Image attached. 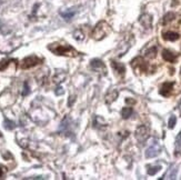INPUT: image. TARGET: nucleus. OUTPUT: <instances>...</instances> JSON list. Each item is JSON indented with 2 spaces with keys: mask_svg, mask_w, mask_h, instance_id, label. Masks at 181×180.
Instances as JSON below:
<instances>
[{
  "mask_svg": "<svg viewBox=\"0 0 181 180\" xmlns=\"http://www.w3.org/2000/svg\"><path fill=\"white\" fill-rule=\"evenodd\" d=\"M48 49L55 55L58 56H67V57H77L78 51L74 50L71 46L68 43L61 45V43H51L48 46Z\"/></svg>",
  "mask_w": 181,
  "mask_h": 180,
  "instance_id": "obj_1",
  "label": "nucleus"
},
{
  "mask_svg": "<svg viewBox=\"0 0 181 180\" xmlns=\"http://www.w3.org/2000/svg\"><path fill=\"white\" fill-rule=\"evenodd\" d=\"M109 32H110V27L104 21H100L97 26L94 27V31H92V38L96 39V40H101Z\"/></svg>",
  "mask_w": 181,
  "mask_h": 180,
  "instance_id": "obj_2",
  "label": "nucleus"
},
{
  "mask_svg": "<svg viewBox=\"0 0 181 180\" xmlns=\"http://www.w3.org/2000/svg\"><path fill=\"white\" fill-rule=\"evenodd\" d=\"M42 59L38 58L37 56H29V57H27V58H25L22 60V62H21V68L22 69H29V68H32L35 67V66H37V64H41Z\"/></svg>",
  "mask_w": 181,
  "mask_h": 180,
  "instance_id": "obj_3",
  "label": "nucleus"
},
{
  "mask_svg": "<svg viewBox=\"0 0 181 180\" xmlns=\"http://www.w3.org/2000/svg\"><path fill=\"white\" fill-rule=\"evenodd\" d=\"M148 132H149L148 128H147L145 126H140L139 128L137 129V131H136V138L138 139L140 142L145 141V139L148 138V136H149Z\"/></svg>",
  "mask_w": 181,
  "mask_h": 180,
  "instance_id": "obj_4",
  "label": "nucleus"
},
{
  "mask_svg": "<svg viewBox=\"0 0 181 180\" xmlns=\"http://www.w3.org/2000/svg\"><path fill=\"white\" fill-rule=\"evenodd\" d=\"M163 39L167 40V41H176V40H178L180 35H179L178 32H175V31H167V32H163V35H162Z\"/></svg>",
  "mask_w": 181,
  "mask_h": 180,
  "instance_id": "obj_5",
  "label": "nucleus"
},
{
  "mask_svg": "<svg viewBox=\"0 0 181 180\" xmlns=\"http://www.w3.org/2000/svg\"><path fill=\"white\" fill-rule=\"evenodd\" d=\"M172 87H173V82H165V84L162 85L161 89H160V93L165 97L169 96L170 92H171Z\"/></svg>",
  "mask_w": 181,
  "mask_h": 180,
  "instance_id": "obj_6",
  "label": "nucleus"
},
{
  "mask_svg": "<svg viewBox=\"0 0 181 180\" xmlns=\"http://www.w3.org/2000/svg\"><path fill=\"white\" fill-rule=\"evenodd\" d=\"M131 66H132L135 69L138 67L140 70H143V71L147 69V64H145V62L141 58H136L135 60H132V62H131Z\"/></svg>",
  "mask_w": 181,
  "mask_h": 180,
  "instance_id": "obj_7",
  "label": "nucleus"
},
{
  "mask_svg": "<svg viewBox=\"0 0 181 180\" xmlns=\"http://www.w3.org/2000/svg\"><path fill=\"white\" fill-rule=\"evenodd\" d=\"M111 67L114 69L116 72H118V74H121V76L125 74L126 68H125V66H123L122 64H120V62H116V61H111Z\"/></svg>",
  "mask_w": 181,
  "mask_h": 180,
  "instance_id": "obj_8",
  "label": "nucleus"
},
{
  "mask_svg": "<svg viewBox=\"0 0 181 180\" xmlns=\"http://www.w3.org/2000/svg\"><path fill=\"white\" fill-rule=\"evenodd\" d=\"M162 57L166 61H169V62H175L176 59H177V56L175 54H172L171 51H169V50H163L162 51Z\"/></svg>",
  "mask_w": 181,
  "mask_h": 180,
  "instance_id": "obj_9",
  "label": "nucleus"
},
{
  "mask_svg": "<svg viewBox=\"0 0 181 180\" xmlns=\"http://www.w3.org/2000/svg\"><path fill=\"white\" fill-rule=\"evenodd\" d=\"M90 66L94 68V70H99V69H104V70H106L104 62H102L101 60H99V59H94V60H91Z\"/></svg>",
  "mask_w": 181,
  "mask_h": 180,
  "instance_id": "obj_10",
  "label": "nucleus"
},
{
  "mask_svg": "<svg viewBox=\"0 0 181 180\" xmlns=\"http://www.w3.org/2000/svg\"><path fill=\"white\" fill-rule=\"evenodd\" d=\"M61 16L62 18L65 20H71L72 17L74 16V13H76V10L73 9V8H71V9H67L66 11H61Z\"/></svg>",
  "mask_w": 181,
  "mask_h": 180,
  "instance_id": "obj_11",
  "label": "nucleus"
},
{
  "mask_svg": "<svg viewBox=\"0 0 181 180\" xmlns=\"http://www.w3.org/2000/svg\"><path fill=\"white\" fill-rule=\"evenodd\" d=\"M159 151H160V149L157 148L155 146H153V147H150V148L147 150V152H145V157H147V158L155 157V156L159 154Z\"/></svg>",
  "mask_w": 181,
  "mask_h": 180,
  "instance_id": "obj_12",
  "label": "nucleus"
},
{
  "mask_svg": "<svg viewBox=\"0 0 181 180\" xmlns=\"http://www.w3.org/2000/svg\"><path fill=\"white\" fill-rule=\"evenodd\" d=\"M140 22L142 23L145 28H149V27L151 26V22H152L151 16H149V15H143V16L141 17V19H140Z\"/></svg>",
  "mask_w": 181,
  "mask_h": 180,
  "instance_id": "obj_13",
  "label": "nucleus"
},
{
  "mask_svg": "<svg viewBox=\"0 0 181 180\" xmlns=\"http://www.w3.org/2000/svg\"><path fill=\"white\" fill-rule=\"evenodd\" d=\"M133 110L132 108H130V107H125V108H122V110H121V115H122V118L123 119H128L131 115H132Z\"/></svg>",
  "mask_w": 181,
  "mask_h": 180,
  "instance_id": "obj_14",
  "label": "nucleus"
},
{
  "mask_svg": "<svg viewBox=\"0 0 181 180\" xmlns=\"http://www.w3.org/2000/svg\"><path fill=\"white\" fill-rule=\"evenodd\" d=\"M15 127H16V123H15V122L9 119H5V128H6L7 130H12V129H15Z\"/></svg>",
  "mask_w": 181,
  "mask_h": 180,
  "instance_id": "obj_15",
  "label": "nucleus"
},
{
  "mask_svg": "<svg viewBox=\"0 0 181 180\" xmlns=\"http://www.w3.org/2000/svg\"><path fill=\"white\" fill-rule=\"evenodd\" d=\"M155 54H157V48H155V47H152L151 49H149L148 51L145 52V56H147L148 58H155Z\"/></svg>",
  "mask_w": 181,
  "mask_h": 180,
  "instance_id": "obj_16",
  "label": "nucleus"
},
{
  "mask_svg": "<svg viewBox=\"0 0 181 180\" xmlns=\"http://www.w3.org/2000/svg\"><path fill=\"white\" fill-rule=\"evenodd\" d=\"M161 169V167L160 166H155V167H149L148 169V175H150V176H153V175H155L157 172H158L159 170Z\"/></svg>",
  "mask_w": 181,
  "mask_h": 180,
  "instance_id": "obj_17",
  "label": "nucleus"
},
{
  "mask_svg": "<svg viewBox=\"0 0 181 180\" xmlns=\"http://www.w3.org/2000/svg\"><path fill=\"white\" fill-rule=\"evenodd\" d=\"M173 18H175V13H172V12L167 13L165 16V19H163V23H168L169 21H171Z\"/></svg>",
  "mask_w": 181,
  "mask_h": 180,
  "instance_id": "obj_18",
  "label": "nucleus"
},
{
  "mask_svg": "<svg viewBox=\"0 0 181 180\" xmlns=\"http://www.w3.org/2000/svg\"><path fill=\"white\" fill-rule=\"evenodd\" d=\"M30 92V89H29V86H28V82H25L23 84V91H22V96L25 97V96H27L28 93Z\"/></svg>",
  "mask_w": 181,
  "mask_h": 180,
  "instance_id": "obj_19",
  "label": "nucleus"
},
{
  "mask_svg": "<svg viewBox=\"0 0 181 180\" xmlns=\"http://www.w3.org/2000/svg\"><path fill=\"white\" fill-rule=\"evenodd\" d=\"M176 117L175 116H172V117H170V119H169V122H168V126H169V128L170 129H172L173 127H175V125H176Z\"/></svg>",
  "mask_w": 181,
  "mask_h": 180,
  "instance_id": "obj_20",
  "label": "nucleus"
},
{
  "mask_svg": "<svg viewBox=\"0 0 181 180\" xmlns=\"http://www.w3.org/2000/svg\"><path fill=\"white\" fill-rule=\"evenodd\" d=\"M10 61H11V59H10V60H2L1 61V62H0V70H5Z\"/></svg>",
  "mask_w": 181,
  "mask_h": 180,
  "instance_id": "obj_21",
  "label": "nucleus"
},
{
  "mask_svg": "<svg viewBox=\"0 0 181 180\" xmlns=\"http://www.w3.org/2000/svg\"><path fill=\"white\" fill-rule=\"evenodd\" d=\"M2 176H3V168L0 166V178L2 177Z\"/></svg>",
  "mask_w": 181,
  "mask_h": 180,
  "instance_id": "obj_22",
  "label": "nucleus"
},
{
  "mask_svg": "<svg viewBox=\"0 0 181 180\" xmlns=\"http://www.w3.org/2000/svg\"><path fill=\"white\" fill-rule=\"evenodd\" d=\"M73 100H74V98H73V97H71V99H70V102H69V106H71L72 102H73Z\"/></svg>",
  "mask_w": 181,
  "mask_h": 180,
  "instance_id": "obj_23",
  "label": "nucleus"
},
{
  "mask_svg": "<svg viewBox=\"0 0 181 180\" xmlns=\"http://www.w3.org/2000/svg\"><path fill=\"white\" fill-rule=\"evenodd\" d=\"M0 6H1V1H0Z\"/></svg>",
  "mask_w": 181,
  "mask_h": 180,
  "instance_id": "obj_24",
  "label": "nucleus"
},
{
  "mask_svg": "<svg viewBox=\"0 0 181 180\" xmlns=\"http://www.w3.org/2000/svg\"><path fill=\"white\" fill-rule=\"evenodd\" d=\"M1 136H2V135H1V133H0V137H1Z\"/></svg>",
  "mask_w": 181,
  "mask_h": 180,
  "instance_id": "obj_25",
  "label": "nucleus"
}]
</instances>
